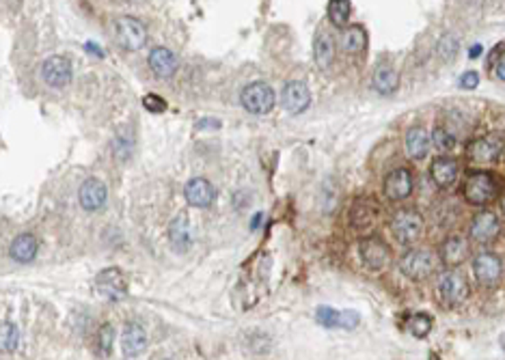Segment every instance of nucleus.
<instances>
[{
  "mask_svg": "<svg viewBox=\"0 0 505 360\" xmlns=\"http://www.w3.org/2000/svg\"><path fill=\"white\" fill-rule=\"evenodd\" d=\"M113 37L121 50L139 52L147 44V26L137 18L123 15L113 22Z\"/></svg>",
  "mask_w": 505,
  "mask_h": 360,
  "instance_id": "nucleus-1",
  "label": "nucleus"
},
{
  "mask_svg": "<svg viewBox=\"0 0 505 360\" xmlns=\"http://www.w3.org/2000/svg\"><path fill=\"white\" fill-rule=\"evenodd\" d=\"M391 235L401 246H413L423 235V218L417 209H399L391 218Z\"/></svg>",
  "mask_w": 505,
  "mask_h": 360,
  "instance_id": "nucleus-2",
  "label": "nucleus"
},
{
  "mask_svg": "<svg viewBox=\"0 0 505 360\" xmlns=\"http://www.w3.org/2000/svg\"><path fill=\"white\" fill-rule=\"evenodd\" d=\"M499 186L494 182V177L484 170H475L466 177L464 182V199L470 205H488L490 201L497 199Z\"/></svg>",
  "mask_w": 505,
  "mask_h": 360,
  "instance_id": "nucleus-3",
  "label": "nucleus"
},
{
  "mask_svg": "<svg viewBox=\"0 0 505 360\" xmlns=\"http://www.w3.org/2000/svg\"><path fill=\"white\" fill-rule=\"evenodd\" d=\"M436 270V255L428 248H413L399 259V272L413 280H421Z\"/></svg>",
  "mask_w": 505,
  "mask_h": 360,
  "instance_id": "nucleus-4",
  "label": "nucleus"
},
{
  "mask_svg": "<svg viewBox=\"0 0 505 360\" xmlns=\"http://www.w3.org/2000/svg\"><path fill=\"white\" fill-rule=\"evenodd\" d=\"M240 104L251 115H268L275 108V91L266 82H251L242 89Z\"/></svg>",
  "mask_w": 505,
  "mask_h": 360,
  "instance_id": "nucleus-5",
  "label": "nucleus"
},
{
  "mask_svg": "<svg viewBox=\"0 0 505 360\" xmlns=\"http://www.w3.org/2000/svg\"><path fill=\"white\" fill-rule=\"evenodd\" d=\"M436 290H439V296H441V300L447 306H460L468 298V294H470L468 280L460 272H456V270L441 274Z\"/></svg>",
  "mask_w": 505,
  "mask_h": 360,
  "instance_id": "nucleus-6",
  "label": "nucleus"
},
{
  "mask_svg": "<svg viewBox=\"0 0 505 360\" xmlns=\"http://www.w3.org/2000/svg\"><path fill=\"white\" fill-rule=\"evenodd\" d=\"M72 76H74V67L67 56L54 54V56H48L42 65V78L52 89H65L72 82Z\"/></svg>",
  "mask_w": 505,
  "mask_h": 360,
  "instance_id": "nucleus-7",
  "label": "nucleus"
},
{
  "mask_svg": "<svg viewBox=\"0 0 505 360\" xmlns=\"http://www.w3.org/2000/svg\"><path fill=\"white\" fill-rule=\"evenodd\" d=\"M361 259L369 270H385L391 263V248L380 237H365L359 246Z\"/></svg>",
  "mask_w": 505,
  "mask_h": 360,
  "instance_id": "nucleus-8",
  "label": "nucleus"
},
{
  "mask_svg": "<svg viewBox=\"0 0 505 360\" xmlns=\"http://www.w3.org/2000/svg\"><path fill=\"white\" fill-rule=\"evenodd\" d=\"M95 285H97L99 294H102L104 298H108V300H115V302L125 298V294H127V283H125V276L119 268L102 270L95 278Z\"/></svg>",
  "mask_w": 505,
  "mask_h": 360,
  "instance_id": "nucleus-9",
  "label": "nucleus"
},
{
  "mask_svg": "<svg viewBox=\"0 0 505 360\" xmlns=\"http://www.w3.org/2000/svg\"><path fill=\"white\" fill-rule=\"evenodd\" d=\"M503 149H505V140L501 136H484V138H478L470 142L466 147V154H468V160L488 164V162L497 160L503 154Z\"/></svg>",
  "mask_w": 505,
  "mask_h": 360,
  "instance_id": "nucleus-10",
  "label": "nucleus"
},
{
  "mask_svg": "<svg viewBox=\"0 0 505 360\" xmlns=\"http://www.w3.org/2000/svg\"><path fill=\"white\" fill-rule=\"evenodd\" d=\"M106 199H108L106 184L99 182V179H95V177L87 179L78 190V201H80L85 211H99L106 205Z\"/></svg>",
  "mask_w": 505,
  "mask_h": 360,
  "instance_id": "nucleus-11",
  "label": "nucleus"
},
{
  "mask_svg": "<svg viewBox=\"0 0 505 360\" xmlns=\"http://www.w3.org/2000/svg\"><path fill=\"white\" fill-rule=\"evenodd\" d=\"M385 197L389 201H401L413 192V175L409 168H395L385 177Z\"/></svg>",
  "mask_w": 505,
  "mask_h": 360,
  "instance_id": "nucleus-12",
  "label": "nucleus"
},
{
  "mask_svg": "<svg viewBox=\"0 0 505 360\" xmlns=\"http://www.w3.org/2000/svg\"><path fill=\"white\" fill-rule=\"evenodd\" d=\"M501 272H503L501 259L492 253H482L473 261V274L482 287H494L501 280Z\"/></svg>",
  "mask_w": 505,
  "mask_h": 360,
  "instance_id": "nucleus-13",
  "label": "nucleus"
},
{
  "mask_svg": "<svg viewBox=\"0 0 505 360\" xmlns=\"http://www.w3.org/2000/svg\"><path fill=\"white\" fill-rule=\"evenodd\" d=\"M281 101H283V108H285L289 115H300V113H305L307 108H309V104H311V93H309V89H307L305 82L294 80V82H287V85H285Z\"/></svg>",
  "mask_w": 505,
  "mask_h": 360,
  "instance_id": "nucleus-14",
  "label": "nucleus"
},
{
  "mask_svg": "<svg viewBox=\"0 0 505 360\" xmlns=\"http://www.w3.org/2000/svg\"><path fill=\"white\" fill-rule=\"evenodd\" d=\"M184 197H186L188 205L199 207V209H206V207H210V205L214 203V199H216V190H214V186L208 182V179H204V177H194V179H190V182L186 184V188H184Z\"/></svg>",
  "mask_w": 505,
  "mask_h": 360,
  "instance_id": "nucleus-15",
  "label": "nucleus"
},
{
  "mask_svg": "<svg viewBox=\"0 0 505 360\" xmlns=\"http://www.w3.org/2000/svg\"><path fill=\"white\" fill-rule=\"evenodd\" d=\"M501 231V225H499V218L492 213V211H480L473 221H470V229H468V235L470 240H475L480 244H486V242H492Z\"/></svg>",
  "mask_w": 505,
  "mask_h": 360,
  "instance_id": "nucleus-16",
  "label": "nucleus"
},
{
  "mask_svg": "<svg viewBox=\"0 0 505 360\" xmlns=\"http://www.w3.org/2000/svg\"><path fill=\"white\" fill-rule=\"evenodd\" d=\"M168 240H171V246L175 253H188L194 235H192V225L186 213H180L177 218H173L171 227H168Z\"/></svg>",
  "mask_w": 505,
  "mask_h": 360,
  "instance_id": "nucleus-17",
  "label": "nucleus"
},
{
  "mask_svg": "<svg viewBox=\"0 0 505 360\" xmlns=\"http://www.w3.org/2000/svg\"><path fill=\"white\" fill-rule=\"evenodd\" d=\"M439 257H441V261H443L445 266H449V268H456V266L464 263V261L468 259V242H466V237H462V235H449V237L441 244V248H439Z\"/></svg>",
  "mask_w": 505,
  "mask_h": 360,
  "instance_id": "nucleus-18",
  "label": "nucleus"
},
{
  "mask_svg": "<svg viewBox=\"0 0 505 360\" xmlns=\"http://www.w3.org/2000/svg\"><path fill=\"white\" fill-rule=\"evenodd\" d=\"M147 63H149V69L158 78H171L177 71V65H180L175 52L168 50V48H154L149 52Z\"/></svg>",
  "mask_w": 505,
  "mask_h": 360,
  "instance_id": "nucleus-19",
  "label": "nucleus"
},
{
  "mask_svg": "<svg viewBox=\"0 0 505 360\" xmlns=\"http://www.w3.org/2000/svg\"><path fill=\"white\" fill-rule=\"evenodd\" d=\"M145 345H147V333H145V328L141 326V323H137V321L125 323L123 335H121L123 356H127V358L139 356L145 349Z\"/></svg>",
  "mask_w": 505,
  "mask_h": 360,
  "instance_id": "nucleus-20",
  "label": "nucleus"
},
{
  "mask_svg": "<svg viewBox=\"0 0 505 360\" xmlns=\"http://www.w3.org/2000/svg\"><path fill=\"white\" fill-rule=\"evenodd\" d=\"M430 173H432L434 184L439 188H451L456 184V179H458L460 166L454 158H436L432 162Z\"/></svg>",
  "mask_w": 505,
  "mask_h": 360,
  "instance_id": "nucleus-21",
  "label": "nucleus"
},
{
  "mask_svg": "<svg viewBox=\"0 0 505 360\" xmlns=\"http://www.w3.org/2000/svg\"><path fill=\"white\" fill-rule=\"evenodd\" d=\"M37 250H39V242L35 235L30 233H22L18 235L11 246H9V255L11 259H15L18 263H30L32 259L37 257Z\"/></svg>",
  "mask_w": 505,
  "mask_h": 360,
  "instance_id": "nucleus-22",
  "label": "nucleus"
},
{
  "mask_svg": "<svg viewBox=\"0 0 505 360\" xmlns=\"http://www.w3.org/2000/svg\"><path fill=\"white\" fill-rule=\"evenodd\" d=\"M378 221V205L374 201H356L352 209V225L359 231H369L374 229Z\"/></svg>",
  "mask_w": 505,
  "mask_h": 360,
  "instance_id": "nucleus-23",
  "label": "nucleus"
},
{
  "mask_svg": "<svg viewBox=\"0 0 505 360\" xmlns=\"http://www.w3.org/2000/svg\"><path fill=\"white\" fill-rule=\"evenodd\" d=\"M313 56H316V63L320 69H330L332 63H335V39H332V35L322 30L318 32V37H316V46H313Z\"/></svg>",
  "mask_w": 505,
  "mask_h": 360,
  "instance_id": "nucleus-24",
  "label": "nucleus"
},
{
  "mask_svg": "<svg viewBox=\"0 0 505 360\" xmlns=\"http://www.w3.org/2000/svg\"><path fill=\"white\" fill-rule=\"evenodd\" d=\"M430 145H432V140L423 128L415 125L406 132V151L413 160H423L430 151Z\"/></svg>",
  "mask_w": 505,
  "mask_h": 360,
  "instance_id": "nucleus-25",
  "label": "nucleus"
},
{
  "mask_svg": "<svg viewBox=\"0 0 505 360\" xmlns=\"http://www.w3.org/2000/svg\"><path fill=\"white\" fill-rule=\"evenodd\" d=\"M397 85H399V76L397 71L391 67V65H385L380 63L374 71V89L380 93V95H391L397 91Z\"/></svg>",
  "mask_w": 505,
  "mask_h": 360,
  "instance_id": "nucleus-26",
  "label": "nucleus"
},
{
  "mask_svg": "<svg viewBox=\"0 0 505 360\" xmlns=\"http://www.w3.org/2000/svg\"><path fill=\"white\" fill-rule=\"evenodd\" d=\"M365 46H367V35H365V30L361 26H350V28L346 26L344 28V32H342V48H344V52L359 54V52L365 50Z\"/></svg>",
  "mask_w": 505,
  "mask_h": 360,
  "instance_id": "nucleus-27",
  "label": "nucleus"
},
{
  "mask_svg": "<svg viewBox=\"0 0 505 360\" xmlns=\"http://www.w3.org/2000/svg\"><path fill=\"white\" fill-rule=\"evenodd\" d=\"M350 13H352L350 0H330V3H328V20L337 28H346L348 26Z\"/></svg>",
  "mask_w": 505,
  "mask_h": 360,
  "instance_id": "nucleus-28",
  "label": "nucleus"
},
{
  "mask_svg": "<svg viewBox=\"0 0 505 360\" xmlns=\"http://www.w3.org/2000/svg\"><path fill=\"white\" fill-rule=\"evenodd\" d=\"M316 319H318V323H322L324 328H342V311H337V309L318 306Z\"/></svg>",
  "mask_w": 505,
  "mask_h": 360,
  "instance_id": "nucleus-29",
  "label": "nucleus"
},
{
  "mask_svg": "<svg viewBox=\"0 0 505 360\" xmlns=\"http://www.w3.org/2000/svg\"><path fill=\"white\" fill-rule=\"evenodd\" d=\"M432 145L439 151H451L456 147V136L451 132H447L443 125H439L432 132Z\"/></svg>",
  "mask_w": 505,
  "mask_h": 360,
  "instance_id": "nucleus-30",
  "label": "nucleus"
},
{
  "mask_svg": "<svg viewBox=\"0 0 505 360\" xmlns=\"http://www.w3.org/2000/svg\"><path fill=\"white\" fill-rule=\"evenodd\" d=\"M113 341H115V330L111 323H104L102 328L97 330V354L99 356H111L113 349Z\"/></svg>",
  "mask_w": 505,
  "mask_h": 360,
  "instance_id": "nucleus-31",
  "label": "nucleus"
},
{
  "mask_svg": "<svg viewBox=\"0 0 505 360\" xmlns=\"http://www.w3.org/2000/svg\"><path fill=\"white\" fill-rule=\"evenodd\" d=\"M409 330H411L413 337L423 339V337H428L430 330H432V319H430L428 315H423V313L413 315V317L409 319Z\"/></svg>",
  "mask_w": 505,
  "mask_h": 360,
  "instance_id": "nucleus-32",
  "label": "nucleus"
},
{
  "mask_svg": "<svg viewBox=\"0 0 505 360\" xmlns=\"http://www.w3.org/2000/svg\"><path fill=\"white\" fill-rule=\"evenodd\" d=\"M20 343V330L15 328V323L11 321H5L3 323V347L13 352Z\"/></svg>",
  "mask_w": 505,
  "mask_h": 360,
  "instance_id": "nucleus-33",
  "label": "nucleus"
},
{
  "mask_svg": "<svg viewBox=\"0 0 505 360\" xmlns=\"http://www.w3.org/2000/svg\"><path fill=\"white\" fill-rule=\"evenodd\" d=\"M143 106L147 108L149 113H164L166 111V101L160 95H154V93H147L143 97Z\"/></svg>",
  "mask_w": 505,
  "mask_h": 360,
  "instance_id": "nucleus-34",
  "label": "nucleus"
},
{
  "mask_svg": "<svg viewBox=\"0 0 505 360\" xmlns=\"http://www.w3.org/2000/svg\"><path fill=\"white\" fill-rule=\"evenodd\" d=\"M439 52H441L443 58L456 56V52H458V42H456L454 37H449V35H445V37L439 42Z\"/></svg>",
  "mask_w": 505,
  "mask_h": 360,
  "instance_id": "nucleus-35",
  "label": "nucleus"
},
{
  "mask_svg": "<svg viewBox=\"0 0 505 360\" xmlns=\"http://www.w3.org/2000/svg\"><path fill=\"white\" fill-rule=\"evenodd\" d=\"M361 321V315L356 311H342V328L344 330H352L359 326Z\"/></svg>",
  "mask_w": 505,
  "mask_h": 360,
  "instance_id": "nucleus-36",
  "label": "nucleus"
},
{
  "mask_svg": "<svg viewBox=\"0 0 505 360\" xmlns=\"http://www.w3.org/2000/svg\"><path fill=\"white\" fill-rule=\"evenodd\" d=\"M478 85H480V76L475 74V71H466V74L460 76V87L466 89V91L478 89Z\"/></svg>",
  "mask_w": 505,
  "mask_h": 360,
  "instance_id": "nucleus-37",
  "label": "nucleus"
},
{
  "mask_svg": "<svg viewBox=\"0 0 505 360\" xmlns=\"http://www.w3.org/2000/svg\"><path fill=\"white\" fill-rule=\"evenodd\" d=\"M494 71H497V78L505 82V54H503V56L497 61V65H494Z\"/></svg>",
  "mask_w": 505,
  "mask_h": 360,
  "instance_id": "nucleus-38",
  "label": "nucleus"
},
{
  "mask_svg": "<svg viewBox=\"0 0 505 360\" xmlns=\"http://www.w3.org/2000/svg\"><path fill=\"white\" fill-rule=\"evenodd\" d=\"M212 119H204L201 123H197V130H206V128H220V123H218V119L214 121V123H210Z\"/></svg>",
  "mask_w": 505,
  "mask_h": 360,
  "instance_id": "nucleus-39",
  "label": "nucleus"
},
{
  "mask_svg": "<svg viewBox=\"0 0 505 360\" xmlns=\"http://www.w3.org/2000/svg\"><path fill=\"white\" fill-rule=\"evenodd\" d=\"M85 48H87V50H89V54H91V52H93V54H95V56H102V50H99V48H97V46H95V44H87V46H85Z\"/></svg>",
  "mask_w": 505,
  "mask_h": 360,
  "instance_id": "nucleus-40",
  "label": "nucleus"
},
{
  "mask_svg": "<svg viewBox=\"0 0 505 360\" xmlns=\"http://www.w3.org/2000/svg\"><path fill=\"white\" fill-rule=\"evenodd\" d=\"M480 52H482V46H475L473 50L468 52V56H470V58H478V56H480Z\"/></svg>",
  "mask_w": 505,
  "mask_h": 360,
  "instance_id": "nucleus-41",
  "label": "nucleus"
},
{
  "mask_svg": "<svg viewBox=\"0 0 505 360\" xmlns=\"http://www.w3.org/2000/svg\"><path fill=\"white\" fill-rule=\"evenodd\" d=\"M501 209H503V213H505V194H503V199H501Z\"/></svg>",
  "mask_w": 505,
  "mask_h": 360,
  "instance_id": "nucleus-42",
  "label": "nucleus"
}]
</instances>
